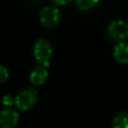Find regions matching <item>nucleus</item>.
<instances>
[{
    "instance_id": "nucleus-1",
    "label": "nucleus",
    "mask_w": 128,
    "mask_h": 128,
    "mask_svg": "<svg viewBox=\"0 0 128 128\" xmlns=\"http://www.w3.org/2000/svg\"><path fill=\"white\" fill-rule=\"evenodd\" d=\"M34 57L35 59L42 64L45 67H48L50 65V58L52 55V47L51 44L44 40V39H39L36 41L33 49Z\"/></svg>"
},
{
    "instance_id": "nucleus-2",
    "label": "nucleus",
    "mask_w": 128,
    "mask_h": 128,
    "mask_svg": "<svg viewBox=\"0 0 128 128\" xmlns=\"http://www.w3.org/2000/svg\"><path fill=\"white\" fill-rule=\"evenodd\" d=\"M37 99L38 95L34 89H25L15 97V105L19 110H29L37 102Z\"/></svg>"
},
{
    "instance_id": "nucleus-3",
    "label": "nucleus",
    "mask_w": 128,
    "mask_h": 128,
    "mask_svg": "<svg viewBox=\"0 0 128 128\" xmlns=\"http://www.w3.org/2000/svg\"><path fill=\"white\" fill-rule=\"evenodd\" d=\"M108 35L110 39L121 42L128 38V22L123 20L112 21L108 26Z\"/></svg>"
},
{
    "instance_id": "nucleus-4",
    "label": "nucleus",
    "mask_w": 128,
    "mask_h": 128,
    "mask_svg": "<svg viewBox=\"0 0 128 128\" xmlns=\"http://www.w3.org/2000/svg\"><path fill=\"white\" fill-rule=\"evenodd\" d=\"M60 21V12L57 8L47 6L40 12V22L48 28L55 27Z\"/></svg>"
},
{
    "instance_id": "nucleus-5",
    "label": "nucleus",
    "mask_w": 128,
    "mask_h": 128,
    "mask_svg": "<svg viewBox=\"0 0 128 128\" xmlns=\"http://www.w3.org/2000/svg\"><path fill=\"white\" fill-rule=\"evenodd\" d=\"M19 119V115L12 109H4L0 112V126L3 128L14 127Z\"/></svg>"
},
{
    "instance_id": "nucleus-6",
    "label": "nucleus",
    "mask_w": 128,
    "mask_h": 128,
    "mask_svg": "<svg viewBox=\"0 0 128 128\" xmlns=\"http://www.w3.org/2000/svg\"><path fill=\"white\" fill-rule=\"evenodd\" d=\"M48 77V72L45 66H37L30 73V82L33 85H41L43 84Z\"/></svg>"
},
{
    "instance_id": "nucleus-7",
    "label": "nucleus",
    "mask_w": 128,
    "mask_h": 128,
    "mask_svg": "<svg viewBox=\"0 0 128 128\" xmlns=\"http://www.w3.org/2000/svg\"><path fill=\"white\" fill-rule=\"evenodd\" d=\"M113 55L115 59L121 64L128 63V44L120 42L114 47Z\"/></svg>"
},
{
    "instance_id": "nucleus-8",
    "label": "nucleus",
    "mask_w": 128,
    "mask_h": 128,
    "mask_svg": "<svg viewBox=\"0 0 128 128\" xmlns=\"http://www.w3.org/2000/svg\"><path fill=\"white\" fill-rule=\"evenodd\" d=\"M113 126L116 128H128V112H121L113 119Z\"/></svg>"
},
{
    "instance_id": "nucleus-9",
    "label": "nucleus",
    "mask_w": 128,
    "mask_h": 128,
    "mask_svg": "<svg viewBox=\"0 0 128 128\" xmlns=\"http://www.w3.org/2000/svg\"><path fill=\"white\" fill-rule=\"evenodd\" d=\"M99 0H76V3L78 7L82 10H88L95 6L98 3Z\"/></svg>"
},
{
    "instance_id": "nucleus-10",
    "label": "nucleus",
    "mask_w": 128,
    "mask_h": 128,
    "mask_svg": "<svg viewBox=\"0 0 128 128\" xmlns=\"http://www.w3.org/2000/svg\"><path fill=\"white\" fill-rule=\"evenodd\" d=\"M9 78V71L6 67L0 66V83H4Z\"/></svg>"
},
{
    "instance_id": "nucleus-11",
    "label": "nucleus",
    "mask_w": 128,
    "mask_h": 128,
    "mask_svg": "<svg viewBox=\"0 0 128 128\" xmlns=\"http://www.w3.org/2000/svg\"><path fill=\"white\" fill-rule=\"evenodd\" d=\"M2 104L4 106H6V107H10L13 104H15V99H13L10 95H5L2 98Z\"/></svg>"
},
{
    "instance_id": "nucleus-12",
    "label": "nucleus",
    "mask_w": 128,
    "mask_h": 128,
    "mask_svg": "<svg viewBox=\"0 0 128 128\" xmlns=\"http://www.w3.org/2000/svg\"><path fill=\"white\" fill-rule=\"evenodd\" d=\"M55 4L60 5V6H64V5H68L72 0H53Z\"/></svg>"
}]
</instances>
